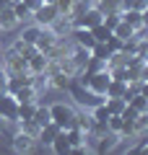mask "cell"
<instances>
[{"label":"cell","instance_id":"6da1fadb","mask_svg":"<svg viewBox=\"0 0 148 155\" xmlns=\"http://www.w3.org/2000/svg\"><path fill=\"white\" fill-rule=\"evenodd\" d=\"M76 106L68 104V101H55L49 104V122H55L60 129H70L76 124Z\"/></svg>","mask_w":148,"mask_h":155},{"label":"cell","instance_id":"7a4b0ae2","mask_svg":"<svg viewBox=\"0 0 148 155\" xmlns=\"http://www.w3.org/2000/svg\"><path fill=\"white\" fill-rule=\"evenodd\" d=\"M0 116H3L5 124H16L18 122V101L13 98L11 93L0 96Z\"/></svg>","mask_w":148,"mask_h":155},{"label":"cell","instance_id":"3957f363","mask_svg":"<svg viewBox=\"0 0 148 155\" xmlns=\"http://www.w3.org/2000/svg\"><path fill=\"white\" fill-rule=\"evenodd\" d=\"M3 67H5V75H13V72H29V62L23 60L21 54H16L13 49H5V54H3Z\"/></svg>","mask_w":148,"mask_h":155},{"label":"cell","instance_id":"277c9868","mask_svg":"<svg viewBox=\"0 0 148 155\" xmlns=\"http://www.w3.org/2000/svg\"><path fill=\"white\" fill-rule=\"evenodd\" d=\"M60 16V13H57V8L52 5V3H42V5L37 8V11L31 13V21L37 23V26H42V28H47L49 23L55 21V18Z\"/></svg>","mask_w":148,"mask_h":155},{"label":"cell","instance_id":"5b68a950","mask_svg":"<svg viewBox=\"0 0 148 155\" xmlns=\"http://www.w3.org/2000/svg\"><path fill=\"white\" fill-rule=\"evenodd\" d=\"M73 98H76V104L78 106H83V109H93L96 104H101L104 101V96H96V93H91L88 88H83V85H78V88H73Z\"/></svg>","mask_w":148,"mask_h":155},{"label":"cell","instance_id":"8992f818","mask_svg":"<svg viewBox=\"0 0 148 155\" xmlns=\"http://www.w3.org/2000/svg\"><path fill=\"white\" fill-rule=\"evenodd\" d=\"M11 145H13V150H16V153H31L34 145H37V137H31V134H26V132H21V129H16V134H13Z\"/></svg>","mask_w":148,"mask_h":155},{"label":"cell","instance_id":"52a82bcc","mask_svg":"<svg viewBox=\"0 0 148 155\" xmlns=\"http://www.w3.org/2000/svg\"><path fill=\"white\" fill-rule=\"evenodd\" d=\"M57 44V36L49 28H39V36H37V41H34V47H37L42 54H49V49Z\"/></svg>","mask_w":148,"mask_h":155},{"label":"cell","instance_id":"ba28073f","mask_svg":"<svg viewBox=\"0 0 148 155\" xmlns=\"http://www.w3.org/2000/svg\"><path fill=\"white\" fill-rule=\"evenodd\" d=\"M47 147L52 150L55 155H68V153H70V140H68L65 129H60V132H57V137L52 140V142H49Z\"/></svg>","mask_w":148,"mask_h":155},{"label":"cell","instance_id":"9c48e42d","mask_svg":"<svg viewBox=\"0 0 148 155\" xmlns=\"http://www.w3.org/2000/svg\"><path fill=\"white\" fill-rule=\"evenodd\" d=\"M47 28H49L52 34H55V36H68V34L73 31V21H70L68 16H57V18H55L52 23H49Z\"/></svg>","mask_w":148,"mask_h":155},{"label":"cell","instance_id":"30bf717a","mask_svg":"<svg viewBox=\"0 0 148 155\" xmlns=\"http://www.w3.org/2000/svg\"><path fill=\"white\" fill-rule=\"evenodd\" d=\"M68 57L73 60V65L78 67V72L86 67V62H88V57H91V52L88 49H83V47H78V44H73L70 47V52H68Z\"/></svg>","mask_w":148,"mask_h":155},{"label":"cell","instance_id":"8fae6325","mask_svg":"<svg viewBox=\"0 0 148 155\" xmlns=\"http://www.w3.org/2000/svg\"><path fill=\"white\" fill-rule=\"evenodd\" d=\"M120 16H122V21H125V23H130L132 28H140V26H146V13L135 11V8H127V11H120Z\"/></svg>","mask_w":148,"mask_h":155},{"label":"cell","instance_id":"7c38bea8","mask_svg":"<svg viewBox=\"0 0 148 155\" xmlns=\"http://www.w3.org/2000/svg\"><path fill=\"white\" fill-rule=\"evenodd\" d=\"M11 49L16 52V54H21V57H23V60H26V62H29V60H31V57H34V54H37V52H39V49H37V47H34V44H29V41H23L21 36H18L16 41H13V44H11Z\"/></svg>","mask_w":148,"mask_h":155},{"label":"cell","instance_id":"4fadbf2b","mask_svg":"<svg viewBox=\"0 0 148 155\" xmlns=\"http://www.w3.org/2000/svg\"><path fill=\"white\" fill-rule=\"evenodd\" d=\"M47 75H49V88H55V91H68V88H70V80H73V78H68L65 72L52 70V72H47Z\"/></svg>","mask_w":148,"mask_h":155},{"label":"cell","instance_id":"5bb4252c","mask_svg":"<svg viewBox=\"0 0 148 155\" xmlns=\"http://www.w3.org/2000/svg\"><path fill=\"white\" fill-rule=\"evenodd\" d=\"M18 26V18L16 13H13V8H0V31H13V28Z\"/></svg>","mask_w":148,"mask_h":155},{"label":"cell","instance_id":"9a60e30c","mask_svg":"<svg viewBox=\"0 0 148 155\" xmlns=\"http://www.w3.org/2000/svg\"><path fill=\"white\" fill-rule=\"evenodd\" d=\"M125 93H127V83H125V80H117V78H112L109 85H107L104 98H125Z\"/></svg>","mask_w":148,"mask_h":155},{"label":"cell","instance_id":"2e32d148","mask_svg":"<svg viewBox=\"0 0 148 155\" xmlns=\"http://www.w3.org/2000/svg\"><path fill=\"white\" fill-rule=\"evenodd\" d=\"M57 132H60V127H57L55 122H47L42 129H39V134H37V142H42V145H49L52 140L57 137Z\"/></svg>","mask_w":148,"mask_h":155},{"label":"cell","instance_id":"e0dca14e","mask_svg":"<svg viewBox=\"0 0 148 155\" xmlns=\"http://www.w3.org/2000/svg\"><path fill=\"white\" fill-rule=\"evenodd\" d=\"M65 134H68V140H70V150H73V147H83V145H88V134L83 132V129H78V127L65 129Z\"/></svg>","mask_w":148,"mask_h":155},{"label":"cell","instance_id":"ac0fdd59","mask_svg":"<svg viewBox=\"0 0 148 155\" xmlns=\"http://www.w3.org/2000/svg\"><path fill=\"white\" fill-rule=\"evenodd\" d=\"M47 67H49V57L42 54V52H37L29 60V72H47Z\"/></svg>","mask_w":148,"mask_h":155},{"label":"cell","instance_id":"d6986e66","mask_svg":"<svg viewBox=\"0 0 148 155\" xmlns=\"http://www.w3.org/2000/svg\"><path fill=\"white\" fill-rule=\"evenodd\" d=\"M127 106H132L138 114H146L148 111V93H132L127 98Z\"/></svg>","mask_w":148,"mask_h":155},{"label":"cell","instance_id":"ffe728a7","mask_svg":"<svg viewBox=\"0 0 148 155\" xmlns=\"http://www.w3.org/2000/svg\"><path fill=\"white\" fill-rule=\"evenodd\" d=\"M31 88L37 91V93L49 91V75L47 72H31Z\"/></svg>","mask_w":148,"mask_h":155},{"label":"cell","instance_id":"44dd1931","mask_svg":"<svg viewBox=\"0 0 148 155\" xmlns=\"http://www.w3.org/2000/svg\"><path fill=\"white\" fill-rule=\"evenodd\" d=\"M73 127H78V129H83V132H91L93 129V119H91V114L88 111H76V124Z\"/></svg>","mask_w":148,"mask_h":155},{"label":"cell","instance_id":"7402d4cb","mask_svg":"<svg viewBox=\"0 0 148 155\" xmlns=\"http://www.w3.org/2000/svg\"><path fill=\"white\" fill-rule=\"evenodd\" d=\"M13 98H16L18 104H29V101H37V98H39V93L31 88V85H23V88H18L16 93H13Z\"/></svg>","mask_w":148,"mask_h":155},{"label":"cell","instance_id":"603a6c76","mask_svg":"<svg viewBox=\"0 0 148 155\" xmlns=\"http://www.w3.org/2000/svg\"><path fill=\"white\" fill-rule=\"evenodd\" d=\"M11 8H13V13H16L18 23H29V21H31V11H29V8L23 5L21 0H13V3H11Z\"/></svg>","mask_w":148,"mask_h":155},{"label":"cell","instance_id":"cb8c5ba5","mask_svg":"<svg viewBox=\"0 0 148 155\" xmlns=\"http://www.w3.org/2000/svg\"><path fill=\"white\" fill-rule=\"evenodd\" d=\"M112 34H115L120 41H127V39H132V34H135V28L130 26V23H125V21H120L115 28H112Z\"/></svg>","mask_w":148,"mask_h":155},{"label":"cell","instance_id":"d4e9b609","mask_svg":"<svg viewBox=\"0 0 148 155\" xmlns=\"http://www.w3.org/2000/svg\"><path fill=\"white\" fill-rule=\"evenodd\" d=\"M16 127L21 129V132L31 134V137H37V134H39V129H42L37 122H34V119H21V122H16Z\"/></svg>","mask_w":148,"mask_h":155},{"label":"cell","instance_id":"484cf974","mask_svg":"<svg viewBox=\"0 0 148 155\" xmlns=\"http://www.w3.org/2000/svg\"><path fill=\"white\" fill-rule=\"evenodd\" d=\"M31 119L39 124V127H44V124L49 122V106H42V104H37V109H34V116H31Z\"/></svg>","mask_w":148,"mask_h":155},{"label":"cell","instance_id":"4316f807","mask_svg":"<svg viewBox=\"0 0 148 155\" xmlns=\"http://www.w3.org/2000/svg\"><path fill=\"white\" fill-rule=\"evenodd\" d=\"M39 28L42 26H37V23H29V26H23V31H21V39L23 41H29V44H34V41H37V36H39Z\"/></svg>","mask_w":148,"mask_h":155},{"label":"cell","instance_id":"83f0119b","mask_svg":"<svg viewBox=\"0 0 148 155\" xmlns=\"http://www.w3.org/2000/svg\"><path fill=\"white\" fill-rule=\"evenodd\" d=\"M104 104H107V109H109V114H122V109L127 106V101L125 98H104Z\"/></svg>","mask_w":148,"mask_h":155},{"label":"cell","instance_id":"f1b7e54d","mask_svg":"<svg viewBox=\"0 0 148 155\" xmlns=\"http://www.w3.org/2000/svg\"><path fill=\"white\" fill-rule=\"evenodd\" d=\"M34 109H37V101H29V104H18V122L21 119H31Z\"/></svg>","mask_w":148,"mask_h":155},{"label":"cell","instance_id":"f546056e","mask_svg":"<svg viewBox=\"0 0 148 155\" xmlns=\"http://www.w3.org/2000/svg\"><path fill=\"white\" fill-rule=\"evenodd\" d=\"M91 34H93V39H96V41H107V39L112 36V31L104 26V23H96V26L91 28Z\"/></svg>","mask_w":148,"mask_h":155},{"label":"cell","instance_id":"4dcf8cb0","mask_svg":"<svg viewBox=\"0 0 148 155\" xmlns=\"http://www.w3.org/2000/svg\"><path fill=\"white\" fill-rule=\"evenodd\" d=\"M96 8H99L101 13H115V11H120L117 0H96Z\"/></svg>","mask_w":148,"mask_h":155},{"label":"cell","instance_id":"1f68e13d","mask_svg":"<svg viewBox=\"0 0 148 155\" xmlns=\"http://www.w3.org/2000/svg\"><path fill=\"white\" fill-rule=\"evenodd\" d=\"M21 3H23V5H26L29 11L34 13V11H37V8H39V5H42V3H44V0H21Z\"/></svg>","mask_w":148,"mask_h":155},{"label":"cell","instance_id":"d6a6232c","mask_svg":"<svg viewBox=\"0 0 148 155\" xmlns=\"http://www.w3.org/2000/svg\"><path fill=\"white\" fill-rule=\"evenodd\" d=\"M132 8H135V11H140V13H146V8H148V0H132Z\"/></svg>","mask_w":148,"mask_h":155},{"label":"cell","instance_id":"836d02e7","mask_svg":"<svg viewBox=\"0 0 148 155\" xmlns=\"http://www.w3.org/2000/svg\"><path fill=\"white\" fill-rule=\"evenodd\" d=\"M117 5H120V11H127V8H132V0H117Z\"/></svg>","mask_w":148,"mask_h":155},{"label":"cell","instance_id":"e575fe53","mask_svg":"<svg viewBox=\"0 0 148 155\" xmlns=\"http://www.w3.org/2000/svg\"><path fill=\"white\" fill-rule=\"evenodd\" d=\"M3 93H8V88H5V75H0V96Z\"/></svg>","mask_w":148,"mask_h":155},{"label":"cell","instance_id":"d590c367","mask_svg":"<svg viewBox=\"0 0 148 155\" xmlns=\"http://www.w3.org/2000/svg\"><path fill=\"white\" fill-rule=\"evenodd\" d=\"M11 3H13V0H0V8H8Z\"/></svg>","mask_w":148,"mask_h":155},{"label":"cell","instance_id":"8d00e7d4","mask_svg":"<svg viewBox=\"0 0 148 155\" xmlns=\"http://www.w3.org/2000/svg\"><path fill=\"white\" fill-rule=\"evenodd\" d=\"M0 75H5V67H3V62H0Z\"/></svg>","mask_w":148,"mask_h":155},{"label":"cell","instance_id":"74e56055","mask_svg":"<svg viewBox=\"0 0 148 155\" xmlns=\"http://www.w3.org/2000/svg\"><path fill=\"white\" fill-rule=\"evenodd\" d=\"M3 127H5V122H3V116H0V132H3Z\"/></svg>","mask_w":148,"mask_h":155},{"label":"cell","instance_id":"f35d334b","mask_svg":"<svg viewBox=\"0 0 148 155\" xmlns=\"http://www.w3.org/2000/svg\"><path fill=\"white\" fill-rule=\"evenodd\" d=\"M0 34H3V31H0Z\"/></svg>","mask_w":148,"mask_h":155}]
</instances>
